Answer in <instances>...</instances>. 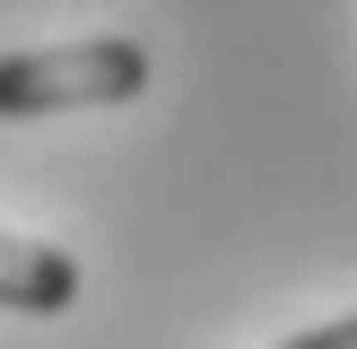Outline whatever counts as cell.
<instances>
[{
    "label": "cell",
    "mask_w": 357,
    "mask_h": 349,
    "mask_svg": "<svg viewBox=\"0 0 357 349\" xmlns=\"http://www.w3.org/2000/svg\"><path fill=\"white\" fill-rule=\"evenodd\" d=\"M139 87H149V44H139V35H70V44L0 52V122L131 105Z\"/></svg>",
    "instance_id": "1"
},
{
    "label": "cell",
    "mask_w": 357,
    "mask_h": 349,
    "mask_svg": "<svg viewBox=\"0 0 357 349\" xmlns=\"http://www.w3.org/2000/svg\"><path fill=\"white\" fill-rule=\"evenodd\" d=\"M79 306V262L61 244L0 236V314H70Z\"/></svg>",
    "instance_id": "2"
},
{
    "label": "cell",
    "mask_w": 357,
    "mask_h": 349,
    "mask_svg": "<svg viewBox=\"0 0 357 349\" xmlns=\"http://www.w3.org/2000/svg\"><path fill=\"white\" fill-rule=\"evenodd\" d=\"M279 349H357V314H340V323H314V332H296V341H279Z\"/></svg>",
    "instance_id": "3"
}]
</instances>
